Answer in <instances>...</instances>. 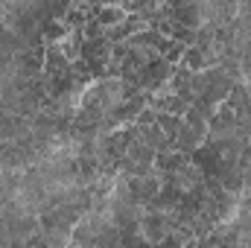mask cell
Wrapping results in <instances>:
<instances>
[{
    "instance_id": "1",
    "label": "cell",
    "mask_w": 251,
    "mask_h": 248,
    "mask_svg": "<svg viewBox=\"0 0 251 248\" xmlns=\"http://www.w3.org/2000/svg\"><path fill=\"white\" fill-rule=\"evenodd\" d=\"M173 231V222H170V213L164 210H152V207H143V216H140V234H143V243L149 246H164V237Z\"/></svg>"
},
{
    "instance_id": "2",
    "label": "cell",
    "mask_w": 251,
    "mask_h": 248,
    "mask_svg": "<svg viewBox=\"0 0 251 248\" xmlns=\"http://www.w3.org/2000/svg\"><path fill=\"white\" fill-rule=\"evenodd\" d=\"M70 73V59L64 56L62 44H44V76H64Z\"/></svg>"
},
{
    "instance_id": "3",
    "label": "cell",
    "mask_w": 251,
    "mask_h": 248,
    "mask_svg": "<svg viewBox=\"0 0 251 248\" xmlns=\"http://www.w3.org/2000/svg\"><path fill=\"white\" fill-rule=\"evenodd\" d=\"M79 56H82V59H108V56H111V41H108L105 35H100V38H85Z\"/></svg>"
},
{
    "instance_id": "4",
    "label": "cell",
    "mask_w": 251,
    "mask_h": 248,
    "mask_svg": "<svg viewBox=\"0 0 251 248\" xmlns=\"http://www.w3.org/2000/svg\"><path fill=\"white\" fill-rule=\"evenodd\" d=\"M70 35V26L64 24V18H50L44 26H41V38H44V44H59Z\"/></svg>"
},
{
    "instance_id": "5",
    "label": "cell",
    "mask_w": 251,
    "mask_h": 248,
    "mask_svg": "<svg viewBox=\"0 0 251 248\" xmlns=\"http://www.w3.org/2000/svg\"><path fill=\"white\" fill-rule=\"evenodd\" d=\"M187 70H193V73H199V70H207L210 64H207V53L201 50V47H196V44H190V47H184V56H181V62Z\"/></svg>"
},
{
    "instance_id": "6",
    "label": "cell",
    "mask_w": 251,
    "mask_h": 248,
    "mask_svg": "<svg viewBox=\"0 0 251 248\" xmlns=\"http://www.w3.org/2000/svg\"><path fill=\"white\" fill-rule=\"evenodd\" d=\"M137 125V123H134ZM137 134H140V140L143 143H149L155 152H161L164 149V140H167V134L161 131V125L158 123H152V125H137Z\"/></svg>"
},
{
    "instance_id": "7",
    "label": "cell",
    "mask_w": 251,
    "mask_h": 248,
    "mask_svg": "<svg viewBox=\"0 0 251 248\" xmlns=\"http://www.w3.org/2000/svg\"><path fill=\"white\" fill-rule=\"evenodd\" d=\"M97 21H100L105 29L114 26V24H120V21H126L123 3H117V6H100V9H97Z\"/></svg>"
},
{
    "instance_id": "8",
    "label": "cell",
    "mask_w": 251,
    "mask_h": 248,
    "mask_svg": "<svg viewBox=\"0 0 251 248\" xmlns=\"http://www.w3.org/2000/svg\"><path fill=\"white\" fill-rule=\"evenodd\" d=\"M155 123L161 125V131L167 134V137H176L178 131H181V125H184V117L181 114H170V111H158V120Z\"/></svg>"
},
{
    "instance_id": "9",
    "label": "cell",
    "mask_w": 251,
    "mask_h": 248,
    "mask_svg": "<svg viewBox=\"0 0 251 248\" xmlns=\"http://www.w3.org/2000/svg\"><path fill=\"white\" fill-rule=\"evenodd\" d=\"M161 56H164L170 64H178V62H181V56H184V44H178L176 38H167V44H164Z\"/></svg>"
},
{
    "instance_id": "10",
    "label": "cell",
    "mask_w": 251,
    "mask_h": 248,
    "mask_svg": "<svg viewBox=\"0 0 251 248\" xmlns=\"http://www.w3.org/2000/svg\"><path fill=\"white\" fill-rule=\"evenodd\" d=\"M155 120H158V111H155V108H149V105L134 117V123H137V125H152Z\"/></svg>"
},
{
    "instance_id": "11",
    "label": "cell",
    "mask_w": 251,
    "mask_h": 248,
    "mask_svg": "<svg viewBox=\"0 0 251 248\" xmlns=\"http://www.w3.org/2000/svg\"><path fill=\"white\" fill-rule=\"evenodd\" d=\"M117 3H123V0H100V6H117Z\"/></svg>"
}]
</instances>
